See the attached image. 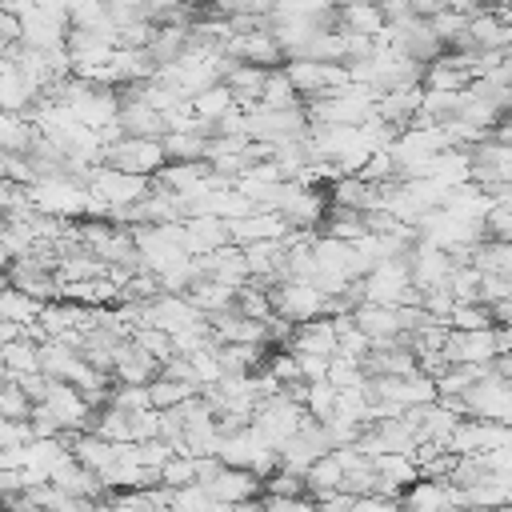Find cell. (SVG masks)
I'll use <instances>...</instances> for the list:
<instances>
[{"mask_svg":"<svg viewBox=\"0 0 512 512\" xmlns=\"http://www.w3.org/2000/svg\"><path fill=\"white\" fill-rule=\"evenodd\" d=\"M372 472H376L380 480H388V484H396L400 492H404L408 484H416V480H420V472H416V464H412L408 456H396V452H384V456H372Z\"/></svg>","mask_w":512,"mask_h":512,"instance_id":"21","label":"cell"},{"mask_svg":"<svg viewBox=\"0 0 512 512\" xmlns=\"http://www.w3.org/2000/svg\"><path fill=\"white\" fill-rule=\"evenodd\" d=\"M104 164L116 168V172H128V176H156L164 168V152H160V140H140V136H124L116 144L104 148Z\"/></svg>","mask_w":512,"mask_h":512,"instance_id":"3","label":"cell"},{"mask_svg":"<svg viewBox=\"0 0 512 512\" xmlns=\"http://www.w3.org/2000/svg\"><path fill=\"white\" fill-rule=\"evenodd\" d=\"M224 60L232 64H252V68H284V52L280 44L272 40L268 28H256V32H240V36H228L224 48H220Z\"/></svg>","mask_w":512,"mask_h":512,"instance_id":"6","label":"cell"},{"mask_svg":"<svg viewBox=\"0 0 512 512\" xmlns=\"http://www.w3.org/2000/svg\"><path fill=\"white\" fill-rule=\"evenodd\" d=\"M468 264H472L476 272H500V276H508V268H512V248H508V240H476L472 252H468Z\"/></svg>","mask_w":512,"mask_h":512,"instance_id":"17","label":"cell"},{"mask_svg":"<svg viewBox=\"0 0 512 512\" xmlns=\"http://www.w3.org/2000/svg\"><path fill=\"white\" fill-rule=\"evenodd\" d=\"M284 352H292V356H324V360H332V356H336V332H332V320H328V316H316V320H300V324H292V336H288Z\"/></svg>","mask_w":512,"mask_h":512,"instance_id":"11","label":"cell"},{"mask_svg":"<svg viewBox=\"0 0 512 512\" xmlns=\"http://www.w3.org/2000/svg\"><path fill=\"white\" fill-rule=\"evenodd\" d=\"M4 284L16 288V292H24V296L36 300V304H52V300H60V284H56V276H52L48 268H40L36 260H28V256L8 260V268H4Z\"/></svg>","mask_w":512,"mask_h":512,"instance_id":"8","label":"cell"},{"mask_svg":"<svg viewBox=\"0 0 512 512\" xmlns=\"http://www.w3.org/2000/svg\"><path fill=\"white\" fill-rule=\"evenodd\" d=\"M200 488H204L212 500H220V504H244V500L256 496L260 480H256L252 472H244V468H228V464H220Z\"/></svg>","mask_w":512,"mask_h":512,"instance_id":"14","label":"cell"},{"mask_svg":"<svg viewBox=\"0 0 512 512\" xmlns=\"http://www.w3.org/2000/svg\"><path fill=\"white\" fill-rule=\"evenodd\" d=\"M188 104H192V116H196V120L212 124V120H220V116L232 108V92H228L224 84H212V88H204V92L188 96Z\"/></svg>","mask_w":512,"mask_h":512,"instance_id":"22","label":"cell"},{"mask_svg":"<svg viewBox=\"0 0 512 512\" xmlns=\"http://www.w3.org/2000/svg\"><path fill=\"white\" fill-rule=\"evenodd\" d=\"M508 424H492V420H476V416H460L452 436H448V452L456 456H480L492 448H508Z\"/></svg>","mask_w":512,"mask_h":512,"instance_id":"5","label":"cell"},{"mask_svg":"<svg viewBox=\"0 0 512 512\" xmlns=\"http://www.w3.org/2000/svg\"><path fill=\"white\" fill-rule=\"evenodd\" d=\"M16 492H24L20 468H0V500H8V496H16Z\"/></svg>","mask_w":512,"mask_h":512,"instance_id":"38","label":"cell"},{"mask_svg":"<svg viewBox=\"0 0 512 512\" xmlns=\"http://www.w3.org/2000/svg\"><path fill=\"white\" fill-rule=\"evenodd\" d=\"M444 364H488L496 356V332L492 328H476V332H452L440 344Z\"/></svg>","mask_w":512,"mask_h":512,"instance_id":"9","label":"cell"},{"mask_svg":"<svg viewBox=\"0 0 512 512\" xmlns=\"http://www.w3.org/2000/svg\"><path fill=\"white\" fill-rule=\"evenodd\" d=\"M8 260H12V256H8V252H4V244H0V272L8 268Z\"/></svg>","mask_w":512,"mask_h":512,"instance_id":"39","label":"cell"},{"mask_svg":"<svg viewBox=\"0 0 512 512\" xmlns=\"http://www.w3.org/2000/svg\"><path fill=\"white\" fill-rule=\"evenodd\" d=\"M460 400H464V416L492 420V424H508L512 420V388H508V380H500L492 372L484 380H476Z\"/></svg>","mask_w":512,"mask_h":512,"instance_id":"4","label":"cell"},{"mask_svg":"<svg viewBox=\"0 0 512 512\" xmlns=\"http://www.w3.org/2000/svg\"><path fill=\"white\" fill-rule=\"evenodd\" d=\"M28 440H36L28 420H4V416H0V448H20V444H28Z\"/></svg>","mask_w":512,"mask_h":512,"instance_id":"35","label":"cell"},{"mask_svg":"<svg viewBox=\"0 0 512 512\" xmlns=\"http://www.w3.org/2000/svg\"><path fill=\"white\" fill-rule=\"evenodd\" d=\"M0 368L12 372V376H20V372H40V352H36V344H28V340H8V344H0Z\"/></svg>","mask_w":512,"mask_h":512,"instance_id":"23","label":"cell"},{"mask_svg":"<svg viewBox=\"0 0 512 512\" xmlns=\"http://www.w3.org/2000/svg\"><path fill=\"white\" fill-rule=\"evenodd\" d=\"M0 512H8V508H0Z\"/></svg>","mask_w":512,"mask_h":512,"instance_id":"41","label":"cell"},{"mask_svg":"<svg viewBox=\"0 0 512 512\" xmlns=\"http://www.w3.org/2000/svg\"><path fill=\"white\" fill-rule=\"evenodd\" d=\"M352 324L372 340V348H388L400 336L396 308H384V304H356L352 308Z\"/></svg>","mask_w":512,"mask_h":512,"instance_id":"15","label":"cell"},{"mask_svg":"<svg viewBox=\"0 0 512 512\" xmlns=\"http://www.w3.org/2000/svg\"><path fill=\"white\" fill-rule=\"evenodd\" d=\"M48 416L60 424V432H88V420H92V408L84 404V396L72 388V384H60V380H48L44 388V400Z\"/></svg>","mask_w":512,"mask_h":512,"instance_id":"7","label":"cell"},{"mask_svg":"<svg viewBox=\"0 0 512 512\" xmlns=\"http://www.w3.org/2000/svg\"><path fill=\"white\" fill-rule=\"evenodd\" d=\"M204 316L184 300V296H176V292H156L152 300H148V328H160V332H180V328H192V324H200Z\"/></svg>","mask_w":512,"mask_h":512,"instance_id":"12","label":"cell"},{"mask_svg":"<svg viewBox=\"0 0 512 512\" xmlns=\"http://www.w3.org/2000/svg\"><path fill=\"white\" fill-rule=\"evenodd\" d=\"M212 496L200 484H184V488H168V512H208Z\"/></svg>","mask_w":512,"mask_h":512,"instance_id":"28","label":"cell"},{"mask_svg":"<svg viewBox=\"0 0 512 512\" xmlns=\"http://www.w3.org/2000/svg\"><path fill=\"white\" fill-rule=\"evenodd\" d=\"M64 36H68V16H60V12L32 8V12L20 16V44H24V48L48 52V48L64 44Z\"/></svg>","mask_w":512,"mask_h":512,"instance_id":"10","label":"cell"},{"mask_svg":"<svg viewBox=\"0 0 512 512\" xmlns=\"http://www.w3.org/2000/svg\"><path fill=\"white\" fill-rule=\"evenodd\" d=\"M260 484L268 488V496H304V476H296V472H288V468H276V472L264 476Z\"/></svg>","mask_w":512,"mask_h":512,"instance_id":"33","label":"cell"},{"mask_svg":"<svg viewBox=\"0 0 512 512\" xmlns=\"http://www.w3.org/2000/svg\"><path fill=\"white\" fill-rule=\"evenodd\" d=\"M24 192H28V204L40 216H56V220L88 216V188L76 184V180H68V176H40Z\"/></svg>","mask_w":512,"mask_h":512,"instance_id":"1","label":"cell"},{"mask_svg":"<svg viewBox=\"0 0 512 512\" xmlns=\"http://www.w3.org/2000/svg\"><path fill=\"white\" fill-rule=\"evenodd\" d=\"M116 124H120L124 136H140V140H160V136H164V116L152 112V108L140 104V100H120Z\"/></svg>","mask_w":512,"mask_h":512,"instance_id":"16","label":"cell"},{"mask_svg":"<svg viewBox=\"0 0 512 512\" xmlns=\"http://www.w3.org/2000/svg\"><path fill=\"white\" fill-rule=\"evenodd\" d=\"M512 296V280L500 276V272H480V304H492V300H508Z\"/></svg>","mask_w":512,"mask_h":512,"instance_id":"34","label":"cell"},{"mask_svg":"<svg viewBox=\"0 0 512 512\" xmlns=\"http://www.w3.org/2000/svg\"><path fill=\"white\" fill-rule=\"evenodd\" d=\"M160 484H164V488L196 484V456H168V460L160 464Z\"/></svg>","mask_w":512,"mask_h":512,"instance_id":"27","label":"cell"},{"mask_svg":"<svg viewBox=\"0 0 512 512\" xmlns=\"http://www.w3.org/2000/svg\"><path fill=\"white\" fill-rule=\"evenodd\" d=\"M348 512H400V500H388V496H352Z\"/></svg>","mask_w":512,"mask_h":512,"instance_id":"37","label":"cell"},{"mask_svg":"<svg viewBox=\"0 0 512 512\" xmlns=\"http://www.w3.org/2000/svg\"><path fill=\"white\" fill-rule=\"evenodd\" d=\"M144 388H148V404H152L156 412H164V408H176V404H184V400H192V396L200 392L196 384H184V380H164V376L148 380Z\"/></svg>","mask_w":512,"mask_h":512,"instance_id":"19","label":"cell"},{"mask_svg":"<svg viewBox=\"0 0 512 512\" xmlns=\"http://www.w3.org/2000/svg\"><path fill=\"white\" fill-rule=\"evenodd\" d=\"M244 136L248 140H264V144H280V140H300L308 136V116L300 104L292 108H248L244 112Z\"/></svg>","mask_w":512,"mask_h":512,"instance_id":"2","label":"cell"},{"mask_svg":"<svg viewBox=\"0 0 512 512\" xmlns=\"http://www.w3.org/2000/svg\"><path fill=\"white\" fill-rule=\"evenodd\" d=\"M332 404H336V388H332V384L320 380V384H308V388H304V412H308L312 420L324 424V420L332 416Z\"/></svg>","mask_w":512,"mask_h":512,"instance_id":"29","label":"cell"},{"mask_svg":"<svg viewBox=\"0 0 512 512\" xmlns=\"http://www.w3.org/2000/svg\"><path fill=\"white\" fill-rule=\"evenodd\" d=\"M260 108H292V104H300V96H296V88L288 84V76H284V68H268L264 72V84H260V100H256Z\"/></svg>","mask_w":512,"mask_h":512,"instance_id":"20","label":"cell"},{"mask_svg":"<svg viewBox=\"0 0 512 512\" xmlns=\"http://www.w3.org/2000/svg\"><path fill=\"white\" fill-rule=\"evenodd\" d=\"M108 404L120 408V412H144V408H152L144 384H116V388L108 392Z\"/></svg>","mask_w":512,"mask_h":512,"instance_id":"32","label":"cell"},{"mask_svg":"<svg viewBox=\"0 0 512 512\" xmlns=\"http://www.w3.org/2000/svg\"><path fill=\"white\" fill-rule=\"evenodd\" d=\"M28 412H32V400L12 380L0 376V416L4 420H28Z\"/></svg>","mask_w":512,"mask_h":512,"instance_id":"30","label":"cell"},{"mask_svg":"<svg viewBox=\"0 0 512 512\" xmlns=\"http://www.w3.org/2000/svg\"><path fill=\"white\" fill-rule=\"evenodd\" d=\"M4 164H8V152L0 148V180H4Z\"/></svg>","mask_w":512,"mask_h":512,"instance_id":"40","label":"cell"},{"mask_svg":"<svg viewBox=\"0 0 512 512\" xmlns=\"http://www.w3.org/2000/svg\"><path fill=\"white\" fill-rule=\"evenodd\" d=\"M464 492V508H504L508 504V480H484V484H472V488H460Z\"/></svg>","mask_w":512,"mask_h":512,"instance_id":"24","label":"cell"},{"mask_svg":"<svg viewBox=\"0 0 512 512\" xmlns=\"http://www.w3.org/2000/svg\"><path fill=\"white\" fill-rule=\"evenodd\" d=\"M108 376L120 380V384H148V380L160 376V360H152L148 352H140L132 340H120L112 348V372Z\"/></svg>","mask_w":512,"mask_h":512,"instance_id":"13","label":"cell"},{"mask_svg":"<svg viewBox=\"0 0 512 512\" xmlns=\"http://www.w3.org/2000/svg\"><path fill=\"white\" fill-rule=\"evenodd\" d=\"M324 384H332L336 392H344V388H364V372H360V360H344V356H332V360H328V372H324Z\"/></svg>","mask_w":512,"mask_h":512,"instance_id":"25","label":"cell"},{"mask_svg":"<svg viewBox=\"0 0 512 512\" xmlns=\"http://www.w3.org/2000/svg\"><path fill=\"white\" fill-rule=\"evenodd\" d=\"M204 136L196 132H164L160 136V152H164V164H188V160H204Z\"/></svg>","mask_w":512,"mask_h":512,"instance_id":"18","label":"cell"},{"mask_svg":"<svg viewBox=\"0 0 512 512\" xmlns=\"http://www.w3.org/2000/svg\"><path fill=\"white\" fill-rule=\"evenodd\" d=\"M128 340H132V344H136L140 352H148L152 360H160V364H164V360L172 356V344H168V332H160V328H136V332H132Z\"/></svg>","mask_w":512,"mask_h":512,"instance_id":"31","label":"cell"},{"mask_svg":"<svg viewBox=\"0 0 512 512\" xmlns=\"http://www.w3.org/2000/svg\"><path fill=\"white\" fill-rule=\"evenodd\" d=\"M4 180L16 184V188L36 184V168H32V160H28V156H8V164H4Z\"/></svg>","mask_w":512,"mask_h":512,"instance_id":"36","label":"cell"},{"mask_svg":"<svg viewBox=\"0 0 512 512\" xmlns=\"http://www.w3.org/2000/svg\"><path fill=\"white\" fill-rule=\"evenodd\" d=\"M448 328L452 332H476V328H492V320H488V308L484 304H452Z\"/></svg>","mask_w":512,"mask_h":512,"instance_id":"26","label":"cell"}]
</instances>
